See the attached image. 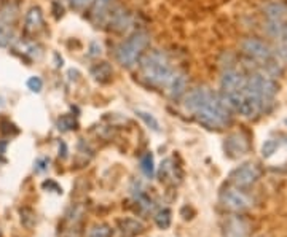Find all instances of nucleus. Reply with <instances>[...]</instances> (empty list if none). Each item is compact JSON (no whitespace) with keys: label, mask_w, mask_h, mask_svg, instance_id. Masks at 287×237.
<instances>
[{"label":"nucleus","mask_w":287,"mask_h":237,"mask_svg":"<svg viewBox=\"0 0 287 237\" xmlns=\"http://www.w3.org/2000/svg\"><path fill=\"white\" fill-rule=\"evenodd\" d=\"M185 108L208 129H222L232 121L230 107L223 97L206 86L193 89L185 97Z\"/></svg>","instance_id":"obj_1"},{"label":"nucleus","mask_w":287,"mask_h":237,"mask_svg":"<svg viewBox=\"0 0 287 237\" xmlns=\"http://www.w3.org/2000/svg\"><path fill=\"white\" fill-rule=\"evenodd\" d=\"M140 69L145 78L157 86H168L169 80L174 75L168 56L161 51H152L145 54L140 61Z\"/></svg>","instance_id":"obj_2"},{"label":"nucleus","mask_w":287,"mask_h":237,"mask_svg":"<svg viewBox=\"0 0 287 237\" xmlns=\"http://www.w3.org/2000/svg\"><path fill=\"white\" fill-rule=\"evenodd\" d=\"M150 37L147 32H136L117 48V61L123 67H132L137 62L142 51L149 47Z\"/></svg>","instance_id":"obj_3"},{"label":"nucleus","mask_w":287,"mask_h":237,"mask_svg":"<svg viewBox=\"0 0 287 237\" xmlns=\"http://www.w3.org/2000/svg\"><path fill=\"white\" fill-rule=\"evenodd\" d=\"M246 89L251 91L252 94L259 95L265 104H270L278 91V85L270 76H266L263 73H254L247 78Z\"/></svg>","instance_id":"obj_4"},{"label":"nucleus","mask_w":287,"mask_h":237,"mask_svg":"<svg viewBox=\"0 0 287 237\" xmlns=\"http://www.w3.org/2000/svg\"><path fill=\"white\" fill-rule=\"evenodd\" d=\"M220 202L223 207L232 210V212H244V210L252 207L251 197H249L244 191H241L236 187L223 190L220 194Z\"/></svg>","instance_id":"obj_5"},{"label":"nucleus","mask_w":287,"mask_h":237,"mask_svg":"<svg viewBox=\"0 0 287 237\" xmlns=\"http://www.w3.org/2000/svg\"><path fill=\"white\" fill-rule=\"evenodd\" d=\"M260 174L261 170L260 167L255 163H246L239 166L238 169H235L232 172V175H230V182H232L236 188H249L252 187V185L255 183L260 178Z\"/></svg>","instance_id":"obj_6"},{"label":"nucleus","mask_w":287,"mask_h":237,"mask_svg":"<svg viewBox=\"0 0 287 237\" xmlns=\"http://www.w3.org/2000/svg\"><path fill=\"white\" fill-rule=\"evenodd\" d=\"M242 49H244V53L251 57V59L263 64V66H270L273 62V54H271L270 48H268L263 42L257 40V38H247V40H244Z\"/></svg>","instance_id":"obj_7"},{"label":"nucleus","mask_w":287,"mask_h":237,"mask_svg":"<svg viewBox=\"0 0 287 237\" xmlns=\"http://www.w3.org/2000/svg\"><path fill=\"white\" fill-rule=\"evenodd\" d=\"M247 78L241 72L235 69H230L227 72H223L220 78V88H222V95L228 94H239L242 89L246 88Z\"/></svg>","instance_id":"obj_8"},{"label":"nucleus","mask_w":287,"mask_h":237,"mask_svg":"<svg viewBox=\"0 0 287 237\" xmlns=\"http://www.w3.org/2000/svg\"><path fill=\"white\" fill-rule=\"evenodd\" d=\"M251 225L239 215L228 216L223 223V237H249Z\"/></svg>","instance_id":"obj_9"},{"label":"nucleus","mask_w":287,"mask_h":237,"mask_svg":"<svg viewBox=\"0 0 287 237\" xmlns=\"http://www.w3.org/2000/svg\"><path fill=\"white\" fill-rule=\"evenodd\" d=\"M225 151L230 158H239L242 155H246V151L249 148V142L244 134L241 132H235L230 134L225 139Z\"/></svg>","instance_id":"obj_10"},{"label":"nucleus","mask_w":287,"mask_h":237,"mask_svg":"<svg viewBox=\"0 0 287 237\" xmlns=\"http://www.w3.org/2000/svg\"><path fill=\"white\" fill-rule=\"evenodd\" d=\"M43 27V11L40 6H30L24 18V32L27 35H35Z\"/></svg>","instance_id":"obj_11"},{"label":"nucleus","mask_w":287,"mask_h":237,"mask_svg":"<svg viewBox=\"0 0 287 237\" xmlns=\"http://www.w3.org/2000/svg\"><path fill=\"white\" fill-rule=\"evenodd\" d=\"M168 86H169L168 91H169L171 99L176 100L185 94V89H187V78H185L183 73H174L172 78L169 80Z\"/></svg>","instance_id":"obj_12"},{"label":"nucleus","mask_w":287,"mask_h":237,"mask_svg":"<svg viewBox=\"0 0 287 237\" xmlns=\"http://www.w3.org/2000/svg\"><path fill=\"white\" fill-rule=\"evenodd\" d=\"M120 231L123 237H134L144 231V225L139 220L126 218L120 223Z\"/></svg>","instance_id":"obj_13"},{"label":"nucleus","mask_w":287,"mask_h":237,"mask_svg":"<svg viewBox=\"0 0 287 237\" xmlns=\"http://www.w3.org/2000/svg\"><path fill=\"white\" fill-rule=\"evenodd\" d=\"M112 67L108 62H101V64H96V66L91 69V75L94 76L96 81H101V83H105L110 80L112 76Z\"/></svg>","instance_id":"obj_14"},{"label":"nucleus","mask_w":287,"mask_h":237,"mask_svg":"<svg viewBox=\"0 0 287 237\" xmlns=\"http://www.w3.org/2000/svg\"><path fill=\"white\" fill-rule=\"evenodd\" d=\"M15 38V30L11 27V23H6L0 19V48H5L13 42Z\"/></svg>","instance_id":"obj_15"},{"label":"nucleus","mask_w":287,"mask_h":237,"mask_svg":"<svg viewBox=\"0 0 287 237\" xmlns=\"http://www.w3.org/2000/svg\"><path fill=\"white\" fill-rule=\"evenodd\" d=\"M181 175H176V166H172V159H166V161L161 164L159 167V178L161 182H172L176 183V178H179Z\"/></svg>","instance_id":"obj_16"},{"label":"nucleus","mask_w":287,"mask_h":237,"mask_svg":"<svg viewBox=\"0 0 287 237\" xmlns=\"http://www.w3.org/2000/svg\"><path fill=\"white\" fill-rule=\"evenodd\" d=\"M284 15H286V8L281 3H273L266 8V16L270 19V23H283Z\"/></svg>","instance_id":"obj_17"},{"label":"nucleus","mask_w":287,"mask_h":237,"mask_svg":"<svg viewBox=\"0 0 287 237\" xmlns=\"http://www.w3.org/2000/svg\"><path fill=\"white\" fill-rule=\"evenodd\" d=\"M140 169H142L144 175L152 178L155 174V163H153V156L150 153H145V155L140 158Z\"/></svg>","instance_id":"obj_18"},{"label":"nucleus","mask_w":287,"mask_h":237,"mask_svg":"<svg viewBox=\"0 0 287 237\" xmlns=\"http://www.w3.org/2000/svg\"><path fill=\"white\" fill-rule=\"evenodd\" d=\"M136 115L145 123V126L149 127V129L152 131H155V132H159V123H158V119L153 117L152 113L149 112H144V110H136Z\"/></svg>","instance_id":"obj_19"},{"label":"nucleus","mask_w":287,"mask_h":237,"mask_svg":"<svg viewBox=\"0 0 287 237\" xmlns=\"http://www.w3.org/2000/svg\"><path fill=\"white\" fill-rule=\"evenodd\" d=\"M110 2L112 0H93V18L99 19L105 15V11L108 10V6H110Z\"/></svg>","instance_id":"obj_20"},{"label":"nucleus","mask_w":287,"mask_h":237,"mask_svg":"<svg viewBox=\"0 0 287 237\" xmlns=\"http://www.w3.org/2000/svg\"><path fill=\"white\" fill-rule=\"evenodd\" d=\"M155 221H157L158 228H161V229L169 228V225H171V210L169 209H161L157 213Z\"/></svg>","instance_id":"obj_21"},{"label":"nucleus","mask_w":287,"mask_h":237,"mask_svg":"<svg viewBox=\"0 0 287 237\" xmlns=\"http://www.w3.org/2000/svg\"><path fill=\"white\" fill-rule=\"evenodd\" d=\"M88 237H112V228L108 225H96L89 229Z\"/></svg>","instance_id":"obj_22"},{"label":"nucleus","mask_w":287,"mask_h":237,"mask_svg":"<svg viewBox=\"0 0 287 237\" xmlns=\"http://www.w3.org/2000/svg\"><path fill=\"white\" fill-rule=\"evenodd\" d=\"M278 146H279L278 140H273V139L266 140V142L263 143V146H261V155H263V158H270L273 153H276Z\"/></svg>","instance_id":"obj_23"},{"label":"nucleus","mask_w":287,"mask_h":237,"mask_svg":"<svg viewBox=\"0 0 287 237\" xmlns=\"http://www.w3.org/2000/svg\"><path fill=\"white\" fill-rule=\"evenodd\" d=\"M21 221H23L24 226L32 228L34 226V223H35V213L32 212L30 209H23L21 210Z\"/></svg>","instance_id":"obj_24"},{"label":"nucleus","mask_w":287,"mask_h":237,"mask_svg":"<svg viewBox=\"0 0 287 237\" xmlns=\"http://www.w3.org/2000/svg\"><path fill=\"white\" fill-rule=\"evenodd\" d=\"M26 85H27V88L32 93H40L42 88H43V81H42L40 76H30Z\"/></svg>","instance_id":"obj_25"},{"label":"nucleus","mask_w":287,"mask_h":237,"mask_svg":"<svg viewBox=\"0 0 287 237\" xmlns=\"http://www.w3.org/2000/svg\"><path fill=\"white\" fill-rule=\"evenodd\" d=\"M57 126H59V131H69V129H72V127L75 126V121L70 118V117H62L59 119V123H57ZM75 129V127H74Z\"/></svg>","instance_id":"obj_26"},{"label":"nucleus","mask_w":287,"mask_h":237,"mask_svg":"<svg viewBox=\"0 0 287 237\" xmlns=\"http://www.w3.org/2000/svg\"><path fill=\"white\" fill-rule=\"evenodd\" d=\"M50 163V159L48 158H40L38 161L35 163V170L37 172H42V170H45L47 169V164Z\"/></svg>","instance_id":"obj_27"},{"label":"nucleus","mask_w":287,"mask_h":237,"mask_svg":"<svg viewBox=\"0 0 287 237\" xmlns=\"http://www.w3.org/2000/svg\"><path fill=\"white\" fill-rule=\"evenodd\" d=\"M69 2L72 6H75V8H83V6L91 2V0H69Z\"/></svg>","instance_id":"obj_28"},{"label":"nucleus","mask_w":287,"mask_h":237,"mask_svg":"<svg viewBox=\"0 0 287 237\" xmlns=\"http://www.w3.org/2000/svg\"><path fill=\"white\" fill-rule=\"evenodd\" d=\"M281 37H283L284 40L287 42V25H284V27H283V32H281Z\"/></svg>","instance_id":"obj_29"}]
</instances>
